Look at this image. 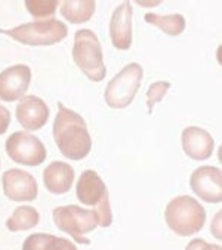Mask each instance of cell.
Instances as JSON below:
<instances>
[{"instance_id": "cell-1", "label": "cell", "mask_w": 222, "mask_h": 250, "mask_svg": "<svg viewBox=\"0 0 222 250\" xmlns=\"http://www.w3.org/2000/svg\"><path fill=\"white\" fill-rule=\"evenodd\" d=\"M53 139L61 154L70 160H83L92 149L86 122L63 103H58V114L53 122Z\"/></svg>"}, {"instance_id": "cell-2", "label": "cell", "mask_w": 222, "mask_h": 250, "mask_svg": "<svg viewBox=\"0 0 222 250\" xmlns=\"http://www.w3.org/2000/svg\"><path fill=\"white\" fill-rule=\"evenodd\" d=\"M164 221L168 227L178 235L190 237L204 227L206 210L190 195H179L172 198L164 210Z\"/></svg>"}, {"instance_id": "cell-3", "label": "cell", "mask_w": 222, "mask_h": 250, "mask_svg": "<svg viewBox=\"0 0 222 250\" xmlns=\"http://www.w3.org/2000/svg\"><path fill=\"white\" fill-rule=\"evenodd\" d=\"M73 60L83 74L92 82H102L107 74L102 49L92 30H79L74 34Z\"/></svg>"}, {"instance_id": "cell-4", "label": "cell", "mask_w": 222, "mask_h": 250, "mask_svg": "<svg viewBox=\"0 0 222 250\" xmlns=\"http://www.w3.org/2000/svg\"><path fill=\"white\" fill-rule=\"evenodd\" d=\"M0 33L27 46H52L67 37L68 28L63 21L50 18L27 22L12 30H0Z\"/></svg>"}, {"instance_id": "cell-5", "label": "cell", "mask_w": 222, "mask_h": 250, "mask_svg": "<svg viewBox=\"0 0 222 250\" xmlns=\"http://www.w3.org/2000/svg\"><path fill=\"white\" fill-rule=\"evenodd\" d=\"M142 67L136 62L126 65L108 83L104 99L110 108L122 110L132 104L142 82Z\"/></svg>"}, {"instance_id": "cell-6", "label": "cell", "mask_w": 222, "mask_h": 250, "mask_svg": "<svg viewBox=\"0 0 222 250\" xmlns=\"http://www.w3.org/2000/svg\"><path fill=\"white\" fill-rule=\"evenodd\" d=\"M52 216L57 228H60L63 232L70 234L80 244H90V240L85 235L99 227V219L95 209L88 210L74 205L61 206L53 209Z\"/></svg>"}, {"instance_id": "cell-7", "label": "cell", "mask_w": 222, "mask_h": 250, "mask_svg": "<svg viewBox=\"0 0 222 250\" xmlns=\"http://www.w3.org/2000/svg\"><path fill=\"white\" fill-rule=\"evenodd\" d=\"M5 149L8 157L18 165L36 167L46 160V148L43 142L24 130L12 133L6 139Z\"/></svg>"}, {"instance_id": "cell-8", "label": "cell", "mask_w": 222, "mask_h": 250, "mask_svg": "<svg viewBox=\"0 0 222 250\" xmlns=\"http://www.w3.org/2000/svg\"><path fill=\"white\" fill-rule=\"evenodd\" d=\"M191 189L206 203H221L222 200V173L213 166L197 167L190 178Z\"/></svg>"}, {"instance_id": "cell-9", "label": "cell", "mask_w": 222, "mask_h": 250, "mask_svg": "<svg viewBox=\"0 0 222 250\" xmlns=\"http://www.w3.org/2000/svg\"><path fill=\"white\" fill-rule=\"evenodd\" d=\"M31 82L28 65L17 64L0 73V99L5 103H15L25 96Z\"/></svg>"}, {"instance_id": "cell-10", "label": "cell", "mask_w": 222, "mask_h": 250, "mask_svg": "<svg viewBox=\"0 0 222 250\" xmlns=\"http://www.w3.org/2000/svg\"><path fill=\"white\" fill-rule=\"evenodd\" d=\"M3 192L12 202H33L37 198L39 187L34 176L21 169H9L3 173Z\"/></svg>"}, {"instance_id": "cell-11", "label": "cell", "mask_w": 222, "mask_h": 250, "mask_svg": "<svg viewBox=\"0 0 222 250\" xmlns=\"http://www.w3.org/2000/svg\"><path fill=\"white\" fill-rule=\"evenodd\" d=\"M132 15L133 8L131 2L119 5L110 20L111 43L119 51H128L132 46Z\"/></svg>"}, {"instance_id": "cell-12", "label": "cell", "mask_w": 222, "mask_h": 250, "mask_svg": "<svg viewBox=\"0 0 222 250\" xmlns=\"http://www.w3.org/2000/svg\"><path fill=\"white\" fill-rule=\"evenodd\" d=\"M17 119L25 130H40L49 120L47 104L36 95H27L21 98L17 107Z\"/></svg>"}, {"instance_id": "cell-13", "label": "cell", "mask_w": 222, "mask_h": 250, "mask_svg": "<svg viewBox=\"0 0 222 250\" xmlns=\"http://www.w3.org/2000/svg\"><path fill=\"white\" fill-rule=\"evenodd\" d=\"M182 149L184 153L197 162L207 160L213 154L215 141L209 132L197 126L185 127L182 132Z\"/></svg>"}, {"instance_id": "cell-14", "label": "cell", "mask_w": 222, "mask_h": 250, "mask_svg": "<svg viewBox=\"0 0 222 250\" xmlns=\"http://www.w3.org/2000/svg\"><path fill=\"white\" fill-rule=\"evenodd\" d=\"M76 194L79 202L85 206H98L105 197H108L107 187L95 170H85L77 181Z\"/></svg>"}, {"instance_id": "cell-15", "label": "cell", "mask_w": 222, "mask_h": 250, "mask_svg": "<svg viewBox=\"0 0 222 250\" xmlns=\"http://www.w3.org/2000/svg\"><path fill=\"white\" fill-rule=\"evenodd\" d=\"M74 182V170L64 162H53L43 172L44 188L52 194H66Z\"/></svg>"}, {"instance_id": "cell-16", "label": "cell", "mask_w": 222, "mask_h": 250, "mask_svg": "<svg viewBox=\"0 0 222 250\" xmlns=\"http://www.w3.org/2000/svg\"><path fill=\"white\" fill-rule=\"evenodd\" d=\"M95 9L93 0H67L61 5V15L71 24H83L92 18Z\"/></svg>"}, {"instance_id": "cell-17", "label": "cell", "mask_w": 222, "mask_h": 250, "mask_svg": "<svg viewBox=\"0 0 222 250\" xmlns=\"http://www.w3.org/2000/svg\"><path fill=\"white\" fill-rule=\"evenodd\" d=\"M53 249L76 250L77 247L67 238H60L49 234H33L22 244V250H53Z\"/></svg>"}, {"instance_id": "cell-18", "label": "cell", "mask_w": 222, "mask_h": 250, "mask_svg": "<svg viewBox=\"0 0 222 250\" xmlns=\"http://www.w3.org/2000/svg\"><path fill=\"white\" fill-rule=\"evenodd\" d=\"M145 22L160 28L164 34L168 36H179L185 30V18L181 14L172 15H157V14H145Z\"/></svg>"}, {"instance_id": "cell-19", "label": "cell", "mask_w": 222, "mask_h": 250, "mask_svg": "<svg viewBox=\"0 0 222 250\" xmlns=\"http://www.w3.org/2000/svg\"><path fill=\"white\" fill-rule=\"evenodd\" d=\"M39 222H40V215L34 208L20 206L6 221V228L12 232L27 231L39 225Z\"/></svg>"}, {"instance_id": "cell-20", "label": "cell", "mask_w": 222, "mask_h": 250, "mask_svg": "<svg viewBox=\"0 0 222 250\" xmlns=\"http://www.w3.org/2000/svg\"><path fill=\"white\" fill-rule=\"evenodd\" d=\"M58 5L60 3L57 0H27L25 2L28 12L39 21H43L46 18L50 20L53 14L57 12Z\"/></svg>"}, {"instance_id": "cell-21", "label": "cell", "mask_w": 222, "mask_h": 250, "mask_svg": "<svg viewBox=\"0 0 222 250\" xmlns=\"http://www.w3.org/2000/svg\"><path fill=\"white\" fill-rule=\"evenodd\" d=\"M169 89H171L169 82H155V83L150 84V87L147 90V107H148L150 114L153 113L154 105L161 101Z\"/></svg>"}, {"instance_id": "cell-22", "label": "cell", "mask_w": 222, "mask_h": 250, "mask_svg": "<svg viewBox=\"0 0 222 250\" xmlns=\"http://www.w3.org/2000/svg\"><path fill=\"white\" fill-rule=\"evenodd\" d=\"M9 125H11V113L8 108H5L0 104V135L6 133Z\"/></svg>"}, {"instance_id": "cell-23", "label": "cell", "mask_w": 222, "mask_h": 250, "mask_svg": "<svg viewBox=\"0 0 222 250\" xmlns=\"http://www.w3.org/2000/svg\"><path fill=\"white\" fill-rule=\"evenodd\" d=\"M221 213H216V216H215V221L212 222V234L218 238V240H221Z\"/></svg>"}]
</instances>
